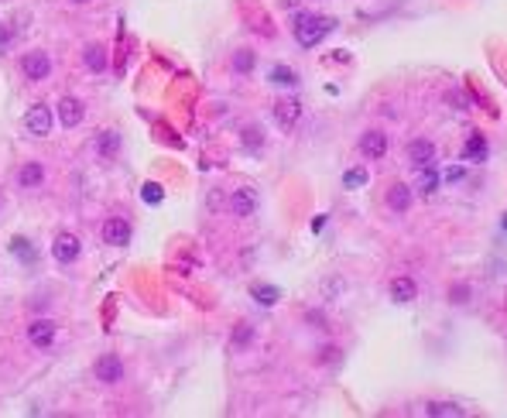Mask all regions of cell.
Masks as SVG:
<instances>
[{
    "mask_svg": "<svg viewBox=\"0 0 507 418\" xmlns=\"http://www.w3.org/2000/svg\"><path fill=\"white\" fill-rule=\"evenodd\" d=\"M463 175H466L463 168H449V171H446V178H449V182H460Z\"/></svg>",
    "mask_w": 507,
    "mask_h": 418,
    "instance_id": "f1b7e54d",
    "label": "cell"
},
{
    "mask_svg": "<svg viewBox=\"0 0 507 418\" xmlns=\"http://www.w3.org/2000/svg\"><path fill=\"white\" fill-rule=\"evenodd\" d=\"M357 148H360V155H364L367 162H380V158L387 155V134L377 130V127H374V130H364Z\"/></svg>",
    "mask_w": 507,
    "mask_h": 418,
    "instance_id": "52a82bcc",
    "label": "cell"
},
{
    "mask_svg": "<svg viewBox=\"0 0 507 418\" xmlns=\"http://www.w3.org/2000/svg\"><path fill=\"white\" fill-rule=\"evenodd\" d=\"M267 79H271V83H274V86H295V83H298L295 69H288V65H274Z\"/></svg>",
    "mask_w": 507,
    "mask_h": 418,
    "instance_id": "603a6c76",
    "label": "cell"
},
{
    "mask_svg": "<svg viewBox=\"0 0 507 418\" xmlns=\"http://www.w3.org/2000/svg\"><path fill=\"white\" fill-rule=\"evenodd\" d=\"M412 199H415V192H412V185H405V182H394V185L387 189V196H384L387 209L398 212V216H405V212L412 209Z\"/></svg>",
    "mask_w": 507,
    "mask_h": 418,
    "instance_id": "8fae6325",
    "label": "cell"
},
{
    "mask_svg": "<svg viewBox=\"0 0 507 418\" xmlns=\"http://www.w3.org/2000/svg\"><path fill=\"white\" fill-rule=\"evenodd\" d=\"M42 185H45V165L42 162H24V165L17 168V189L35 192V189H42Z\"/></svg>",
    "mask_w": 507,
    "mask_h": 418,
    "instance_id": "4fadbf2b",
    "label": "cell"
},
{
    "mask_svg": "<svg viewBox=\"0 0 507 418\" xmlns=\"http://www.w3.org/2000/svg\"><path fill=\"white\" fill-rule=\"evenodd\" d=\"M333 28H336V21L333 17H322V14H295V24H292L295 42L302 48H315Z\"/></svg>",
    "mask_w": 507,
    "mask_h": 418,
    "instance_id": "6da1fadb",
    "label": "cell"
},
{
    "mask_svg": "<svg viewBox=\"0 0 507 418\" xmlns=\"http://www.w3.org/2000/svg\"><path fill=\"white\" fill-rule=\"evenodd\" d=\"M17 69H21V76L28 83H45L52 76V55L42 52V48H31V52H24L17 59Z\"/></svg>",
    "mask_w": 507,
    "mask_h": 418,
    "instance_id": "7a4b0ae2",
    "label": "cell"
},
{
    "mask_svg": "<svg viewBox=\"0 0 507 418\" xmlns=\"http://www.w3.org/2000/svg\"><path fill=\"white\" fill-rule=\"evenodd\" d=\"M408 162H412V168L435 165V144H432L428 137H415V141H408Z\"/></svg>",
    "mask_w": 507,
    "mask_h": 418,
    "instance_id": "7c38bea8",
    "label": "cell"
},
{
    "mask_svg": "<svg viewBox=\"0 0 507 418\" xmlns=\"http://www.w3.org/2000/svg\"><path fill=\"white\" fill-rule=\"evenodd\" d=\"M425 415H432V418H460V415H463V408H460L456 401H428V405H425Z\"/></svg>",
    "mask_w": 507,
    "mask_h": 418,
    "instance_id": "d6986e66",
    "label": "cell"
},
{
    "mask_svg": "<svg viewBox=\"0 0 507 418\" xmlns=\"http://www.w3.org/2000/svg\"><path fill=\"white\" fill-rule=\"evenodd\" d=\"M298 117H302V103L298 100H278L274 103V124L281 130H292L298 124Z\"/></svg>",
    "mask_w": 507,
    "mask_h": 418,
    "instance_id": "5bb4252c",
    "label": "cell"
},
{
    "mask_svg": "<svg viewBox=\"0 0 507 418\" xmlns=\"http://www.w3.org/2000/svg\"><path fill=\"white\" fill-rule=\"evenodd\" d=\"M254 326L251 323H240V326H237V330H233V336H230V346H233V350H247V346H251L254 343Z\"/></svg>",
    "mask_w": 507,
    "mask_h": 418,
    "instance_id": "7402d4cb",
    "label": "cell"
},
{
    "mask_svg": "<svg viewBox=\"0 0 507 418\" xmlns=\"http://www.w3.org/2000/svg\"><path fill=\"white\" fill-rule=\"evenodd\" d=\"M144 203H162V192H158V185H144Z\"/></svg>",
    "mask_w": 507,
    "mask_h": 418,
    "instance_id": "83f0119b",
    "label": "cell"
},
{
    "mask_svg": "<svg viewBox=\"0 0 507 418\" xmlns=\"http://www.w3.org/2000/svg\"><path fill=\"white\" fill-rule=\"evenodd\" d=\"M52 124H55V117H52V110H48L45 103H35V107L24 114V127H28V134H35V137H48V134H52Z\"/></svg>",
    "mask_w": 507,
    "mask_h": 418,
    "instance_id": "ba28073f",
    "label": "cell"
},
{
    "mask_svg": "<svg viewBox=\"0 0 507 418\" xmlns=\"http://www.w3.org/2000/svg\"><path fill=\"white\" fill-rule=\"evenodd\" d=\"M367 178H370V175H367V168H350V171L343 175V185H346V189H364V185H367Z\"/></svg>",
    "mask_w": 507,
    "mask_h": 418,
    "instance_id": "cb8c5ba5",
    "label": "cell"
},
{
    "mask_svg": "<svg viewBox=\"0 0 507 418\" xmlns=\"http://www.w3.org/2000/svg\"><path fill=\"white\" fill-rule=\"evenodd\" d=\"M422 171V196H432L435 189H439V175H435V165H425L419 168Z\"/></svg>",
    "mask_w": 507,
    "mask_h": 418,
    "instance_id": "d4e9b609",
    "label": "cell"
},
{
    "mask_svg": "<svg viewBox=\"0 0 507 418\" xmlns=\"http://www.w3.org/2000/svg\"><path fill=\"white\" fill-rule=\"evenodd\" d=\"M69 3H89V0H69Z\"/></svg>",
    "mask_w": 507,
    "mask_h": 418,
    "instance_id": "4dcf8cb0",
    "label": "cell"
},
{
    "mask_svg": "<svg viewBox=\"0 0 507 418\" xmlns=\"http://www.w3.org/2000/svg\"><path fill=\"white\" fill-rule=\"evenodd\" d=\"M257 206H260V199H257V189H251V185L233 189V192H230V199H226V212H230V216H237V219H247V216H254V212H257Z\"/></svg>",
    "mask_w": 507,
    "mask_h": 418,
    "instance_id": "3957f363",
    "label": "cell"
},
{
    "mask_svg": "<svg viewBox=\"0 0 507 418\" xmlns=\"http://www.w3.org/2000/svg\"><path fill=\"white\" fill-rule=\"evenodd\" d=\"M254 298H257L260 305H274V302L281 298V292H278L274 285H257V288H254Z\"/></svg>",
    "mask_w": 507,
    "mask_h": 418,
    "instance_id": "484cf974",
    "label": "cell"
},
{
    "mask_svg": "<svg viewBox=\"0 0 507 418\" xmlns=\"http://www.w3.org/2000/svg\"><path fill=\"white\" fill-rule=\"evenodd\" d=\"M240 144H244L251 155H257V151L264 148V130H260V127H254V124L244 127V130H240Z\"/></svg>",
    "mask_w": 507,
    "mask_h": 418,
    "instance_id": "44dd1931",
    "label": "cell"
},
{
    "mask_svg": "<svg viewBox=\"0 0 507 418\" xmlns=\"http://www.w3.org/2000/svg\"><path fill=\"white\" fill-rule=\"evenodd\" d=\"M463 155L469 158V162H487V141H483V134H469Z\"/></svg>",
    "mask_w": 507,
    "mask_h": 418,
    "instance_id": "ffe728a7",
    "label": "cell"
},
{
    "mask_svg": "<svg viewBox=\"0 0 507 418\" xmlns=\"http://www.w3.org/2000/svg\"><path fill=\"white\" fill-rule=\"evenodd\" d=\"M93 148H96V155L107 162V158H114V155L120 151V134H117V130H100Z\"/></svg>",
    "mask_w": 507,
    "mask_h": 418,
    "instance_id": "e0dca14e",
    "label": "cell"
},
{
    "mask_svg": "<svg viewBox=\"0 0 507 418\" xmlns=\"http://www.w3.org/2000/svg\"><path fill=\"white\" fill-rule=\"evenodd\" d=\"M93 377H96L100 384H107V387L120 384V380H124V360H120V353H103V357L93 364Z\"/></svg>",
    "mask_w": 507,
    "mask_h": 418,
    "instance_id": "277c9868",
    "label": "cell"
},
{
    "mask_svg": "<svg viewBox=\"0 0 507 418\" xmlns=\"http://www.w3.org/2000/svg\"><path fill=\"white\" fill-rule=\"evenodd\" d=\"M55 336H58V326L52 323V319H31V326H28V343L35 346V350H52L55 346Z\"/></svg>",
    "mask_w": 507,
    "mask_h": 418,
    "instance_id": "8992f818",
    "label": "cell"
},
{
    "mask_svg": "<svg viewBox=\"0 0 507 418\" xmlns=\"http://www.w3.org/2000/svg\"><path fill=\"white\" fill-rule=\"evenodd\" d=\"M449 302H453V305H466V302H469V288H466V285H453Z\"/></svg>",
    "mask_w": 507,
    "mask_h": 418,
    "instance_id": "4316f807",
    "label": "cell"
},
{
    "mask_svg": "<svg viewBox=\"0 0 507 418\" xmlns=\"http://www.w3.org/2000/svg\"><path fill=\"white\" fill-rule=\"evenodd\" d=\"M230 69H233L237 76H251L254 69H257V52H251V48H237L233 59H230Z\"/></svg>",
    "mask_w": 507,
    "mask_h": 418,
    "instance_id": "ac0fdd59",
    "label": "cell"
},
{
    "mask_svg": "<svg viewBox=\"0 0 507 418\" xmlns=\"http://www.w3.org/2000/svg\"><path fill=\"white\" fill-rule=\"evenodd\" d=\"M391 298H394V302H401V305L415 302V298H419V285H415V278L398 274V278L391 281Z\"/></svg>",
    "mask_w": 507,
    "mask_h": 418,
    "instance_id": "2e32d148",
    "label": "cell"
},
{
    "mask_svg": "<svg viewBox=\"0 0 507 418\" xmlns=\"http://www.w3.org/2000/svg\"><path fill=\"white\" fill-rule=\"evenodd\" d=\"M130 237H134V226H130V219H124V216H110V219L103 223V244H110V247H127Z\"/></svg>",
    "mask_w": 507,
    "mask_h": 418,
    "instance_id": "5b68a950",
    "label": "cell"
},
{
    "mask_svg": "<svg viewBox=\"0 0 507 418\" xmlns=\"http://www.w3.org/2000/svg\"><path fill=\"white\" fill-rule=\"evenodd\" d=\"M83 251V244H79V237L76 233H69V230H62L58 237H55V244H52V257L58 261V264H72L76 257Z\"/></svg>",
    "mask_w": 507,
    "mask_h": 418,
    "instance_id": "9c48e42d",
    "label": "cell"
},
{
    "mask_svg": "<svg viewBox=\"0 0 507 418\" xmlns=\"http://www.w3.org/2000/svg\"><path fill=\"white\" fill-rule=\"evenodd\" d=\"M7 42H10V35H7V31L0 28V55H3V48H7Z\"/></svg>",
    "mask_w": 507,
    "mask_h": 418,
    "instance_id": "f546056e",
    "label": "cell"
},
{
    "mask_svg": "<svg viewBox=\"0 0 507 418\" xmlns=\"http://www.w3.org/2000/svg\"><path fill=\"white\" fill-rule=\"evenodd\" d=\"M83 65L89 72H96V76H103L107 72V48L100 42H89L83 48Z\"/></svg>",
    "mask_w": 507,
    "mask_h": 418,
    "instance_id": "9a60e30c",
    "label": "cell"
},
{
    "mask_svg": "<svg viewBox=\"0 0 507 418\" xmlns=\"http://www.w3.org/2000/svg\"><path fill=\"white\" fill-rule=\"evenodd\" d=\"M83 117H86V103L79 96H62V100H58V124L65 127V130L79 127Z\"/></svg>",
    "mask_w": 507,
    "mask_h": 418,
    "instance_id": "30bf717a",
    "label": "cell"
}]
</instances>
